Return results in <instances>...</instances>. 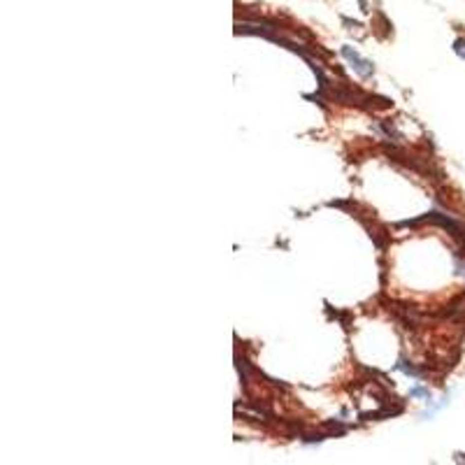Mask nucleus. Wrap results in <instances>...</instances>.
Here are the masks:
<instances>
[{
    "mask_svg": "<svg viewBox=\"0 0 465 465\" xmlns=\"http://www.w3.org/2000/svg\"><path fill=\"white\" fill-rule=\"evenodd\" d=\"M454 51H456L461 58H465V40L463 37H459V40L454 42Z\"/></svg>",
    "mask_w": 465,
    "mask_h": 465,
    "instance_id": "7ed1b4c3",
    "label": "nucleus"
},
{
    "mask_svg": "<svg viewBox=\"0 0 465 465\" xmlns=\"http://www.w3.org/2000/svg\"><path fill=\"white\" fill-rule=\"evenodd\" d=\"M342 56L347 58V61L351 63V67L356 70L361 77H372V72H375V65H372V61H368V58H363V56L358 54L356 49H351V47H342Z\"/></svg>",
    "mask_w": 465,
    "mask_h": 465,
    "instance_id": "f257e3e1",
    "label": "nucleus"
},
{
    "mask_svg": "<svg viewBox=\"0 0 465 465\" xmlns=\"http://www.w3.org/2000/svg\"><path fill=\"white\" fill-rule=\"evenodd\" d=\"M410 396H421V398H431V391L428 389H424V386H414L410 391Z\"/></svg>",
    "mask_w": 465,
    "mask_h": 465,
    "instance_id": "20e7f679",
    "label": "nucleus"
},
{
    "mask_svg": "<svg viewBox=\"0 0 465 465\" xmlns=\"http://www.w3.org/2000/svg\"><path fill=\"white\" fill-rule=\"evenodd\" d=\"M459 461H465V456H463V454H459Z\"/></svg>",
    "mask_w": 465,
    "mask_h": 465,
    "instance_id": "39448f33",
    "label": "nucleus"
},
{
    "mask_svg": "<svg viewBox=\"0 0 465 465\" xmlns=\"http://www.w3.org/2000/svg\"><path fill=\"white\" fill-rule=\"evenodd\" d=\"M321 428H324V431H328V435H344V431H347V426L337 424V421H326Z\"/></svg>",
    "mask_w": 465,
    "mask_h": 465,
    "instance_id": "f03ea898",
    "label": "nucleus"
}]
</instances>
